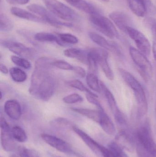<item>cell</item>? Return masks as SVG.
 <instances>
[{
    "label": "cell",
    "mask_w": 156,
    "mask_h": 157,
    "mask_svg": "<svg viewBox=\"0 0 156 157\" xmlns=\"http://www.w3.org/2000/svg\"><path fill=\"white\" fill-rule=\"evenodd\" d=\"M52 67L53 62L50 58H38L31 75L29 93L43 101H48L55 93L56 81L50 73Z\"/></svg>",
    "instance_id": "6da1fadb"
},
{
    "label": "cell",
    "mask_w": 156,
    "mask_h": 157,
    "mask_svg": "<svg viewBox=\"0 0 156 157\" xmlns=\"http://www.w3.org/2000/svg\"><path fill=\"white\" fill-rule=\"evenodd\" d=\"M120 72L123 79L134 92L136 99L138 105V113L140 116L146 114L148 110V104L145 93L139 81L131 74L122 69H120Z\"/></svg>",
    "instance_id": "7a4b0ae2"
},
{
    "label": "cell",
    "mask_w": 156,
    "mask_h": 157,
    "mask_svg": "<svg viewBox=\"0 0 156 157\" xmlns=\"http://www.w3.org/2000/svg\"><path fill=\"white\" fill-rule=\"evenodd\" d=\"M49 10L57 17L64 21L79 22L81 17L75 10L58 0H43Z\"/></svg>",
    "instance_id": "3957f363"
},
{
    "label": "cell",
    "mask_w": 156,
    "mask_h": 157,
    "mask_svg": "<svg viewBox=\"0 0 156 157\" xmlns=\"http://www.w3.org/2000/svg\"><path fill=\"white\" fill-rule=\"evenodd\" d=\"M27 9L32 13L36 14L41 17L44 23H47L56 27H62L71 28L74 26L73 24L68 22H64L59 20L56 16L42 6L33 4L27 6Z\"/></svg>",
    "instance_id": "277c9868"
},
{
    "label": "cell",
    "mask_w": 156,
    "mask_h": 157,
    "mask_svg": "<svg viewBox=\"0 0 156 157\" xmlns=\"http://www.w3.org/2000/svg\"><path fill=\"white\" fill-rule=\"evenodd\" d=\"M89 20L97 30L108 37L113 39L118 36V31L112 22L100 13L90 15Z\"/></svg>",
    "instance_id": "5b68a950"
},
{
    "label": "cell",
    "mask_w": 156,
    "mask_h": 157,
    "mask_svg": "<svg viewBox=\"0 0 156 157\" xmlns=\"http://www.w3.org/2000/svg\"><path fill=\"white\" fill-rule=\"evenodd\" d=\"M137 137L146 152L153 157H156V144L152 137L151 128L148 124L141 127L137 132Z\"/></svg>",
    "instance_id": "8992f818"
},
{
    "label": "cell",
    "mask_w": 156,
    "mask_h": 157,
    "mask_svg": "<svg viewBox=\"0 0 156 157\" xmlns=\"http://www.w3.org/2000/svg\"><path fill=\"white\" fill-rule=\"evenodd\" d=\"M130 54L134 62L142 71L144 78H150L152 75V66L146 56L133 47L130 48Z\"/></svg>",
    "instance_id": "52a82bcc"
},
{
    "label": "cell",
    "mask_w": 156,
    "mask_h": 157,
    "mask_svg": "<svg viewBox=\"0 0 156 157\" xmlns=\"http://www.w3.org/2000/svg\"><path fill=\"white\" fill-rule=\"evenodd\" d=\"M1 128V144L4 150L7 152L14 151L17 147V144L12 133V129L4 117L0 120Z\"/></svg>",
    "instance_id": "ba28073f"
},
{
    "label": "cell",
    "mask_w": 156,
    "mask_h": 157,
    "mask_svg": "<svg viewBox=\"0 0 156 157\" xmlns=\"http://www.w3.org/2000/svg\"><path fill=\"white\" fill-rule=\"evenodd\" d=\"M126 33L134 41L141 52L146 56H150L152 50L151 44L143 34L132 27L127 28Z\"/></svg>",
    "instance_id": "9c48e42d"
},
{
    "label": "cell",
    "mask_w": 156,
    "mask_h": 157,
    "mask_svg": "<svg viewBox=\"0 0 156 157\" xmlns=\"http://www.w3.org/2000/svg\"><path fill=\"white\" fill-rule=\"evenodd\" d=\"M1 44L11 52L25 59L31 58L34 54L33 50L20 42L12 40H3L1 41Z\"/></svg>",
    "instance_id": "30bf717a"
},
{
    "label": "cell",
    "mask_w": 156,
    "mask_h": 157,
    "mask_svg": "<svg viewBox=\"0 0 156 157\" xmlns=\"http://www.w3.org/2000/svg\"><path fill=\"white\" fill-rule=\"evenodd\" d=\"M100 85L101 90L103 91L110 106V109L112 111L116 121L121 124H125V119H124L122 113L118 109L115 98L112 93L109 90V89L106 86L103 82L100 81Z\"/></svg>",
    "instance_id": "8fae6325"
},
{
    "label": "cell",
    "mask_w": 156,
    "mask_h": 157,
    "mask_svg": "<svg viewBox=\"0 0 156 157\" xmlns=\"http://www.w3.org/2000/svg\"><path fill=\"white\" fill-rule=\"evenodd\" d=\"M41 137L47 144L60 152L67 154L72 152V148L69 144L60 138L46 134H42Z\"/></svg>",
    "instance_id": "7c38bea8"
},
{
    "label": "cell",
    "mask_w": 156,
    "mask_h": 157,
    "mask_svg": "<svg viewBox=\"0 0 156 157\" xmlns=\"http://www.w3.org/2000/svg\"><path fill=\"white\" fill-rule=\"evenodd\" d=\"M111 19L113 21L115 25L124 32H126V29L131 26L132 20L127 14L120 11H114L109 15Z\"/></svg>",
    "instance_id": "4fadbf2b"
},
{
    "label": "cell",
    "mask_w": 156,
    "mask_h": 157,
    "mask_svg": "<svg viewBox=\"0 0 156 157\" xmlns=\"http://www.w3.org/2000/svg\"><path fill=\"white\" fill-rule=\"evenodd\" d=\"M95 49L97 53L99 65L100 66L106 77L110 80H113L114 75L108 63V52L104 49L95 48Z\"/></svg>",
    "instance_id": "5bb4252c"
},
{
    "label": "cell",
    "mask_w": 156,
    "mask_h": 157,
    "mask_svg": "<svg viewBox=\"0 0 156 157\" xmlns=\"http://www.w3.org/2000/svg\"><path fill=\"white\" fill-rule=\"evenodd\" d=\"M5 112L8 117L13 120H19L22 115V109L20 103L14 99L8 100L4 105Z\"/></svg>",
    "instance_id": "9a60e30c"
},
{
    "label": "cell",
    "mask_w": 156,
    "mask_h": 157,
    "mask_svg": "<svg viewBox=\"0 0 156 157\" xmlns=\"http://www.w3.org/2000/svg\"><path fill=\"white\" fill-rule=\"evenodd\" d=\"M74 132L81 138L84 143L92 150L96 155H101L100 151V144L94 141L89 135L83 132L79 128L74 126L72 128Z\"/></svg>",
    "instance_id": "2e32d148"
},
{
    "label": "cell",
    "mask_w": 156,
    "mask_h": 157,
    "mask_svg": "<svg viewBox=\"0 0 156 157\" xmlns=\"http://www.w3.org/2000/svg\"><path fill=\"white\" fill-rule=\"evenodd\" d=\"M66 2L77 9L92 15L100 13L99 10L86 0H65Z\"/></svg>",
    "instance_id": "e0dca14e"
},
{
    "label": "cell",
    "mask_w": 156,
    "mask_h": 157,
    "mask_svg": "<svg viewBox=\"0 0 156 157\" xmlns=\"http://www.w3.org/2000/svg\"><path fill=\"white\" fill-rule=\"evenodd\" d=\"M10 12L13 15L28 21L38 23H44L43 19L39 16L19 7H13L10 9Z\"/></svg>",
    "instance_id": "ac0fdd59"
},
{
    "label": "cell",
    "mask_w": 156,
    "mask_h": 157,
    "mask_svg": "<svg viewBox=\"0 0 156 157\" xmlns=\"http://www.w3.org/2000/svg\"><path fill=\"white\" fill-rule=\"evenodd\" d=\"M99 124L102 129L107 134L110 136L114 135L116 132L115 126L110 117L105 113L104 110H101V114Z\"/></svg>",
    "instance_id": "d6986e66"
},
{
    "label": "cell",
    "mask_w": 156,
    "mask_h": 157,
    "mask_svg": "<svg viewBox=\"0 0 156 157\" xmlns=\"http://www.w3.org/2000/svg\"><path fill=\"white\" fill-rule=\"evenodd\" d=\"M89 36L90 39L93 42L104 49L108 50L111 52H117L116 48H115L114 45L110 43L102 36L93 32H89Z\"/></svg>",
    "instance_id": "ffe728a7"
},
{
    "label": "cell",
    "mask_w": 156,
    "mask_h": 157,
    "mask_svg": "<svg viewBox=\"0 0 156 157\" xmlns=\"http://www.w3.org/2000/svg\"><path fill=\"white\" fill-rule=\"evenodd\" d=\"M64 54L67 58L76 59L82 63L88 64V52L83 50L76 48H69L64 51Z\"/></svg>",
    "instance_id": "44dd1931"
},
{
    "label": "cell",
    "mask_w": 156,
    "mask_h": 157,
    "mask_svg": "<svg viewBox=\"0 0 156 157\" xmlns=\"http://www.w3.org/2000/svg\"><path fill=\"white\" fill-rule=\"evenodd\" d=\"M73 111L81 115L85 116L94 121L99 123L100 119L101 110H94L84 108H72Z\"/></svg>",
    "instance_id": "7402d4cb"
},
{
    "label": "cell",
    "mask_w": 156,
    "mask_h": 157,
    "mask_svg": "<svg viewBox=\"0 0 156 157\" xmlns=\"http://www.w3.org/2000/svg\"><path fill=\"white\" fill-rule=\"evenodd\" d=\"M128 5L132 12L137 16L143 17L147 9L143 0H128Z\"/></svg>",
    "instance_id": "603a6c76"
},
{
    "label": "cell",
    "mask_w": 156,
    "mask_h": 157,
    "mask_svg": "<svg viewBox=\"0 0 156 157\" xmlns=\"http://www.w3.org/2000/svg\"><path fill=\"white\" fill-rule=\"evenodd\" d=\"M34 38L37 41L40 42H55L60 46L64 45L57 35L51 33L39 32L34 35Z\"/></svg>",
    "instance_id": "cb8c5ba5"
},
{
    "label": "cell",
    "mask_w": 156,
    "mask_h": 157,
    "mask_svg": "<svg viewBox=\"0 0 156 157\" xmlns=\"http://www.w3.org/2000/svg\"><path fill=\"white\" fill-rule=\"evenodd\" d=\"M50 125L55 129L58 130H65V129H72L74 125L71 122L66 118H56L50 121Z\"/></svg>",
    "instance_id": "d4e9b609"
},
{
    "label": "cell",
    "mask_w": 156,
    "mask_h": 157,
    "mask_svg": "<svg viewBox=\"0 0 156 157\" xmlns=\"http://www.w3.org/2000/svg\"><path fill=\"white\" fill-rule=\"evenodd\" d=\"M86 77L87 85L90 88L98 93H100L101 89L100 85V81L96 74L89 72Z\"/></svg>",
    "instance_id": "484cf974"
},
{
    "label": "cell",
    "mask_w": 156,
    "mask_h": 157,
    "mask_svg": "<svg viewBox=\"0 0 156 157\" xmlns=\"http://www.w3.org/2000/svg\"><path fill=\"white\" fill-rule=\"evenodd\" d=\"M116 137L119 144L122 147L130 151L132 150V139L125 132L122 131L120 132Z\"/></svg>",
    "instance_id": "4316f807"
},
{
    "label": "cell",
    "mask_w": 156,
    "mask_h": 157,
    "mask_svg": "<svg viewBox=\"0 0 156 157\" xmlns=\"http://www.w3.org/2000/svg\"><path fill=\"white\" fill-rule=\"evenodd\" d=\"M12 79L17 83L24 82L27 78V74L22 69L17 67H12L9 70Z\"/></svg>",
    "instance_id": "83f0119b"
},
{
    "label": "cell",
    "mask_w": 156,
    "mask_h": 157,
    "mask_svg": "<svg viewBox=\"0 0 156 157\" xmlns=\"http://www.w3.org/2000/svg\"><path fill=\"white\" fill-rule=\"evenodd\" d=\"M13 21L6 15L1 13L0 15V31L2 32H8L12 31L13 28Z\"/></svg>",
    "instance_id": "f1b7e54d"
},
{
    "label": "cell",
    "mask_w": 156,
    "mask_h": 157,
    "mask_svg": "<svg viewBox=\"0 0 156 157\" xmlns=\"http://www.w3.org/2000/svg\"><path fill=\"white\" fill-rule=\"evenodd\" d=\"M12 133L15 141L19 143H24L27 140V136L24 130L19 126H14L12 129Z\"/></svg>",
    "instance_id": "f546056e"
},
{
    "label": "cell",
    "mask_w": 156,
    "mask_h": 157,
    "mask_svg": "<svg viewBox=\"0 0 156 157\" xmlns=\"http://www.w3.org/2000/svg\"><path fill=\"white\" fill-rule=\"evenodd\" d=\"M57 36L63 44H76L78 42V37L69 33H58Z\"/></svg>",
    "instance_id": "4dcf8cb0"
},
{
    "label": "cell",
    "mask_w": 156,
    "mask_h": 157,
    "mask_svg": "<svg viewBox=\"0 0 156 157\" xmlns=\"http://www.w3.org/2000/svg\"><path fill=\"white\" fill-rule=\"evenodd\" d=\"M67 85L70 87L76 89L82 92H86V93L89 94H94V93L92 92L90 90L87 88L83 83L79 79H73V80H70L67 83Z\"/></svg>",
    "instance_id": "1f68e13d"
},
{
    "label": "cell",
    "mask_w": 156,
    "mask_h": 157,
    "mask_svg": "<svg viewBox=\"0 0 156 157\" xmlns=\"http://www.w3.org/2000/svg\"><path fill=\"white\" fill-rule=\"evenodd\" d=\"M11 61L16 66L26 70H28L31 68V64L25 58L16 56H12Z\"/></svg>",
    "instance_id": "d6a6232c"
},
{
    "label": "cell",
    "mask_w": 156,
    "mask_h": 157,
    "mask_svg": "<svg viewBox=\"0 0 156 157\" xmlns=\"http://www.w3.org/2000/svg\"><path fill=\"white\" fill-rule=\"evenodd\" d=\"M108 147L116 157H129L122 147L117 143L111 142L109 144Z\"/></svg>",
    "instance_id": "836d02e7"
},
{
    "label": "cell",
    "mask_w": 156,
    "mask_h": 157,
    "mask_svg": "<svg viewBox=\"0 0 156 157\" xmlns=\"http://www.w3.org/2000/svg\"><path fill=\"white\" fill-rule=\"evenodd\" d=\"M63 101L67 104H75L83 101V99L79 94L72 93L65 96L62 99Z\"/></svg>",
    "instance_id": "e575fe53"
},
{
    "label": "cell",
    "mask_w": 156,
    "mask_h": 157,
    "mask_svg": "<svg viewBox=\"0 0 156 157\" xmlns=\"http://www.w3.org/2000/svg\"><path fill=\"white\" fill-rule=\"evenodd\" d=\"M53 66L60 70L67 71H73L74 68V66L63 60L54 61Z\"/></svg>",
    "instance_id": "d590c367"
},
{
    "label": "cell",
    "mask_w": 156,
    "mask_h": 157,
    "mask_svg": "<svg viewBox=\"0 0 156 157\" xmlns=\"http://www.w3.org/2000/svg\"><path fill=\"white\" fill-rule=\"evenodd\" d=\"M19 155L20 157H41L35 150L25 147L20 149Z\"/></svg>",
    "instance_id": "8d00e7d4"
},
{
    "label": "cell",
    "mask_w": 156,
    "mask_h": 157,
    "mask_svg": "<svg viewBox=\"0 0 156 157\" xmlns=\"http://www.w3.org/2000/svg\"><path fill=\"white\" fill-rule=\"evenodd\" d=\"M86 98L89 102L96 106L99 110H103L100 102L98 99V97L96 94L86 93Z\"/></svg>",
    "instance_id": "74e56055"
},
{
    "label": "cell",
    "mask_w": 156,
    "mask_h": 157,
    "mask_svg": "<svg viewBox=\"0 0 156 157\" xmlns=\"http://www.w3.org/2000/svg\"><path fill=\"white\" fill-rule=\"evenodd\" d=\"M100 151L101 155L103 157H116L109 148H106L102 145L100 146Z\"/></svg>",
    "instance_id": "f35d334b"
},
{
    "label": "cell",
    "mask_w": 156,
    "mask_h": 157,
    "mask_svg": "<svg viewBox=\"0 0 156 157\" xmlns=\"http://www.w3.org/2000/svg\"><path fill=\"white\" fill-rule=\"evenodd\" d=\"M73 71L81 78L86 77V75H87L85 70L82 67H80V66H74Z\"/></svg>",
    "instance_id": "ab89813d"
},
{
    "label": "cell",
    "mask_w": 156,
    "mask_h": 157,
    "mask_svg": "<svg viewBox=\"0 0 156 157\" xmlns=\"http://www.w3.org/2000/svg\"><path fill=\"white\" fill-rule=\"evenodd\" d=\"M145 4L147 10H149L150 12H154L155 11V7L154 6L152 0H143Z\"/></svg>",
    "instance_id": "60d3db41"
},
{
    "label": "cell",
    "mask_w": 156,
    "mask_h": 157,
    "mask_svg": "<svg viewBox=\"0 0 156 157\" xmlns=\"http://www.w3.org/2000/svg\"><path fill=\"white\" fill-rule=\"evenodd\" d=\"M7 2L12 4L24 5L27 3L29 0H5Z\"/></svg>",
    "instance_id": "b9f144b4"
},
{
    "label": "cell",
    "mask_w": 156,
    "mask_h": 157,
    "mask_svg": "<svg viewBox=\"0 0 156 157\" xmlns=\"http://www.w3.org/2000/svg\"><path fill=\"white\" fill-rule=\"evenodd\" d=\"M0 71H1V72L3 74L6 75L8 73V70L7 67L2 63H1L0 64Z\"/></svg>",
    "instance_id": "7bdbcfd3"
},
{
    "label": "cell",
    "mask_w": 156,
    "mask_h": 157,
    "mask_svg": "<svg viewBox=\"0 0 156 157\" xmlns=\"http://www.w3.org/2000/svg\"><path fill=\"white\" fill-rule=\"evenodd\" d=\"M152 51H153V55L155 60L156 62V41H154L153 43V47H152Z\"/></svg>",
    "instance_id": "ee69618b"
},
{
    "label": "cell",
    "mask_w": 156,
    "mask_h": 157,
    "mask_svg": "<svg viewBox=\"0 0 156 157\" xmlns=\"http://www.w3.org/2000/svg\"><path fill=\"white\" fill-rule=\"evenodd\" d=\"M101 1H103V2H108L109 1V0H101Z\"/></svg>",
    "instance_id": "f6af8a7d"
},
{
    "label": "cell",
    "mask_w": 156,
    "mask_h": 157,
    "mask_svg": "<svg viewBox=\"0 0 156 157\" xmlns=\"http://www.w3.org/2000/svg\"><path fill=\"white\" fill-rule=\"evenodd\" d=\"M54 157H61L57 156H55Z\"/></svg>",
    "instance_id": "bcb514c9"
}]
</instances>
